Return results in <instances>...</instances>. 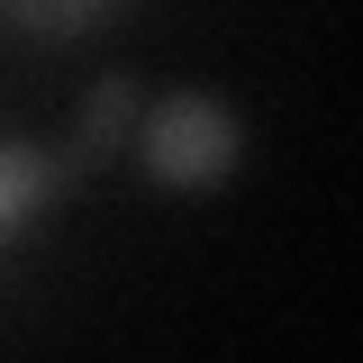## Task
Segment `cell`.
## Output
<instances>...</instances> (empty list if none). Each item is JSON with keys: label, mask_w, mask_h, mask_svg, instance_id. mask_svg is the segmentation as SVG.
Here are the masks:
<instances>
[{"label": "cell", "mask_w": 363, "mask_h": 363, "mask_svg": "<svg viewBox=\"0 0 363 363\" xmlns=\"http://www.w3.org/2000/svg\"><path fill=\"white\" fill-rule=\"evenodd\" d=\"M0 9H9L18 28H45V37H64V28H91L109 0H0Z\"/></svg>", "instance_id": "cell-3"}, {"label": "cell", "mask_w": 363, "mask_h": 363, "mask_svg": "<svg viewBox=\"0 0 363 363\" xmlns=\"http://www.w3.org/2000/svg\"><path fill=\"white\" fill-rule=\"evenodd\" d=\"M145 164L155 173H173V182H200V173H218L227 155H236V128H227V109H209V100H173V109H155L145 118Z\"/></svg>", "instance_id": "cell-1"}, {"label": "cell", "mask_w": 363, "mask_h": 363, "mask_svg": "<svg viewBox=\"0 0 363 363\" xmlns=\"http://www.w3.org/2000/svg\"><path fill=\"white\" fill-rule=\"evenodd\" d=\"M45 191H55V164H45V155H0V227L28 218Z\"/></svg>", "instance_id": "cell-2"}]
</instances>
